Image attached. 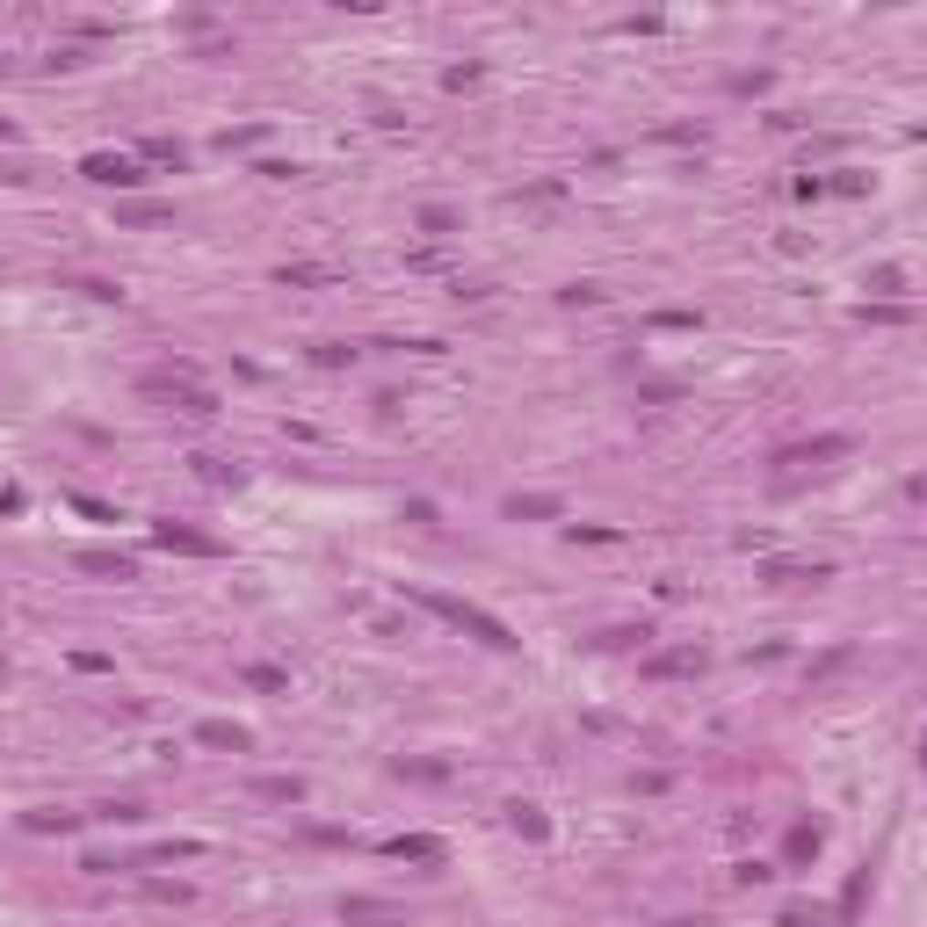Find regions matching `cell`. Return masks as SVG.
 Here are the masks:
<instances>
[{"label": "cell", "instance_id": "6da1fadb", "mask_svg": "<svg viewBox=\"0 0 927 927\" xmlns=\"http://www.w3.org/2000/svg\"><path fill=\"white\" fill-rule=\"evenodd\" d=\"M420 609L427 616H442V623H457V630H471L479 645H493V652H515V630L500 616H486L479 602H457V595H420Z\"/></svg>", "mask_w": 927, "mask_h": 927}, {"label": "cell", "instance_id": "7a4b0ae2", "mask_svg": "<svg viewBox=\"0 0 927 927\" xmlns=\"http://www.w3.org/2000/svg\"><path fill=\"white\" fill-rule=\"evenodd\" d=\"M138 392L160 399V406H174V413H189V420H210V413H217V399H210L189 370H182V377H160V370H153V377H138Z\"/></svg>", "mask_w": 927, "mask_h": 927}, {"label": "cell", "instance_id": "3957f363", "mask_svg": "<svg viewBox=\"0 0 927 927\" xmlns=\"http://www.w3.org/2000/svg\"><path fill=\"white\" fill-rule=\"evenodd\" d=\"M80 174H88V182H109V189H138V182H145V174H138V160H123V153H95Z\"/></svg>", "mask_w": 927, "mask_h": 927}, {"label": "cell", "instance_id": "277c9868", "mask_svg": "<svg viewBox=\"0 0 927 927\" xmlns=\"http://www.w3.org/2000/svg\"><path fill=\"white\" fill-rule=\"evenodd\" d=\"M153 536H160L167 551H189V558H217V543H210V536H196V529H174V521H160Z\"/></svg>", "mask_w": 927, "mask_h": 927}, {"label": "cell", "instance_id": "5b68a950", "mask_svg": "<svg viewBox=\"0 0 927 927\" xmlns=\"http://www.w3.org/2000/svg\"><path fill=\"white\" fill-rule=\"evenodd\" d=\"M384 855H399V862H442V840H427V833H399Z\"/></svg>", "mask_w": 927, "mask_h": 927}, {"label": "cell", "instance_id": "8992f818", "mask_svg": "<svg viewBox=\"0 0 927 927\" xmlns=\"http://www.w3.org/2000/svg\"><path fill=\"white\" fill-rule=\"evenodd\" d=\"M254 797H269V805H298V797H305V783H298V775H261V783H254Z\"/></svg>", "mask_w": 927, "mask_h": 927}, {"label": "cell", "instance_id": "52a82bcc", "mask_svg": "<svg viewBox=\"0 0 927 927\" xmlns=\"http://www.w3.org/2000/svg\"><path fill=\"white\" fill-rule=\"evenodd\" d=\"M80 573H109V580H131V558H116V551H80Z\"/></svg>", "mask_w": 927, "mask_h": 927}, {"label": "cell", "instance_id": "ba28073f", "mask_svg": "<svg viewBox=\"0 0 927 927\" xmlns=\"http://www.w3.org/2000/svg\"><path fill=\"white\" fill-rule=\"evenodd\" d=\"M276 283H298V290H305V283H333V269H319V261H290Z\"/></svg>", "mask_w": 927, "mask_h": 927}, {"label": "cell", "instance_id": "9c48e42d", "mask_svg": "<svg viewBox=\"0 0 927 927\" xmlns=\"http://www.w3.org/2000/svg\"><path fill=\"white\" fill-rule=\"evenodd\" d=\"M703 667V652H659L652 659V674H696Z\"/></svg>", "mask_w": 927, "mask_h": 927}, {"label": "cell", "instance_id": "30bf717a", "mask_svg": "<svg viewBox=\"0 0 927 927\" xmlns=\"http://www.w3.org/2000/svg\"><path fill=\"white\" fill-rule=\"evenodd\" d=\"M247 689H261V696H283V689H290V674H276V667H247Z\"/></svg>", "mask_w": 927, "mask_h": 927}, {"label": "cell", "instance_id": "8fae6325", "mask_svg": "<svg viewBox=\"0 0 927 927\" xmlns=\"http://www.w3.org/2000/svg\"><path fill=\"white\" fill-rule=\"evenodd\" d=\"M775 587H797V580H826V565H768Z\"/></svg>", "mask_w": 927, "mask_h": 927}, {"label": "cell", "instance_id": "7c38bea8", "mask_svg": "<svg viewBox=\"0 0 927 927\" xmlns=\"http://www.w3.org/2000/svg\"><path fill=\"white\" fill-rule=\"evenodd\" d=\"M196 739H204V746H232V753H239V746H247V732H239V724H204V732H196Z\"/></svg>", "mask_w": 927, "mask_h": 927}, {"label": "cell", "instance_id": "4fadbf2b", "mask_svg": "<svg viewBox=\"0 0 927 927\" xmlns=\"http://www.w3.org/2000/svg\"><path fill=\"white\" fill-rule=\"evenodd\" d=\"M508 515H558V500H543V493H529V500H508Z\"/></svg>", "mask_w": 927, "mask_h": 927}, {"label": "cell", "instance_id": "5bb4252c", "mask_svg": "<svg viewBox=\"0 0 927 927\" xmlns=\"http://www.w3.org/2000/svg\"><path fill=\"white\" fill-rule=\"evenodd\" d=\"M420 232H435V239H449V232H457V217H449V210H420Z\"/></svg>", "mask_w": 927, "mask_h": 927}, {"label": "cell", "instance_id": "9a60e30c", "mask_svg": "<svg viewBox=\"0 0 927 927\" xmlns=\"http://www.w3.org/2000/svg\"><path fill=\"white\" fill-rule=\"evenodd\" d=\"M515 826L529 833V840H543V812H536V805H515Z\"/></svg>", "mask_w": 927, "mask_h": 927}, {"label": "cell", "instance_id": "2e32d148", "mask_svg": "<svg viewBox=\"0 0 927 927\" xmlns=\"http://www.w3.org/2000/svg\"><path fill=\"white\" fill-rule=\"evenodd\" d=\"M790 855H797V862H805V855H819V833H812V826H797V833H790Z\"/></svg>", "mask_w": 927, "mask_h": 927}, {"label": "cell", "instance_id": "e0dca14e", "mask_svg": "<svg viewBox=\"0 0 927 927\" xmlns=\"http://www.w3.org/2000/svg\"><path fill=\"white\" fill-rule=\"evenodd\" d=\"M160 217H167L160 204H131V210H123V225H160Z\"/></svg>", "mask_w": 927, "mask_h": 927}, {"label": "cell", "instance_id": "ac0fdd59", "mask_svg": "<svg viewBox=\"0 0 927 927\" xmlns=\"http://www.w3.org/2000/svg\"><path fill=\"white\" fill-rule=\"evenodd\" d=\"M674 927H711V921H674Z\"/></svg>", "mask_w": 927, "mask_h": 927}]
</instances>
